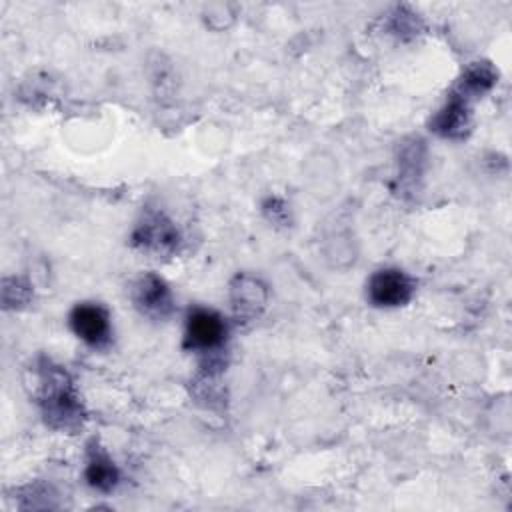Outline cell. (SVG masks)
I'll use <instances>...</instances> for the list:
<instances>
[{
	"instance_id": "obj_7",
	"label": "cell",
	"mask_w": 512,
	"mask_h": 512,
	"mask_svg": "<svg viewBox=\"0 0 512 512\" xmlns=\"http://www.w3.org/2000/svg\"><path fill=\"white\" fill-rule=\"evenodd\" d=\"M230 302L238 318H254L268 302V288L258 276L238 274L230 284Z\"/></svg>"
},
{
	"instance_id": "obj_8",
	"label": "cell",
	"mask_w": 512,
	"mask_h": 512,
	"mask_svg": "<svg viewBox=\"0 0 512 512\" xmlns=\"http://www.w3.org/2000/svg\"><path fill=\"white\" fill-rule=\"evenodd\" d=\"M430 126L442 138H464L470 128V102L450 94L448 102L434 114Z\"/></svg>"
},
{
	"instance_id": "obj_2",
	"label": "cell",
	"mask_w": 512,
	"mask_h": 512,
	"mask_svg": "<svg viewBox=\"0 0 512 512\" xmlns=\"http://www.w3.org/2000/svg\"><path fill=\"white\" fill-rule=\"evenodd\" d=\"M224 318L210 308H194L186 316L184 326V346L196 352L218 350L226 340Z\"/></svg>"
},
{
	"instance_id": "obj_10",
	"label": "cell",
	"mask_w": 512,
	"mask_h": 512,
	"mask_svg": "<svg viewBox=\"0 0 512 512\" xmlns=\"http://www.w3.org/2000/svg\"><path fill=\"white\" fill-rule=\"evenodd\" d=\"M86 480L92 488L102 490V492L112 490L118 482V468L114 466L112 458L100 446H90V450H88Z\"/></svg>"
},
{
	"instance_id": "obj_5",
	"label": "cell",
	"mask_w": 512,
	"mask_h": 512,
	"mask_svg": "<svg viewBox=\"0 0 512 512\" xmlns=\"http://www.w3.org/2000/svg\"><path fill=\"white\" fill-rule=\"evenodd\" d=\"M70 328L80 340H84L86 344H90L94 348L106 346L112 336L110 316H108L106 308H102L100 304H94V302H82L72 308Z\"/></svg>"
},
{
	"instance_id": "obj_9",
	"label": "cell",
	"mask_w": 512,
	"mask_h": 512,
	"mask_svg": "<svg viewBox=\"0 0 512 512\" xmlns=\"http://www.w3.org/2000/svg\"><path fill=\"white\" fill-rule=\"evenodd\" d=\"M496 80H498V72L488 62H472L464 70L452 94L470 102L472 98H480L484 92H488L496 84Z\"/></svg>"
},
{
	"instance_id": "obj_1",
	"label": "cell",
	"mask_w": 512,
	"mask_h": 512,
	"mask_svg": "<svg viewBox=\"0 0 512 512\" xmlns=\"http://www.w3.org/2000/svg\"><path fill=\"white\" fill-rule=\"evenodd\" d=\"M40 404L50 426L70 430L82 420V404L72 386L68 372L44 362L40 368Z\"/></svg>"
},
{
	"instance_id": "obj_3",
	"label": "cell",
	"mask_w": 512,
	"mask_h": 512,
	"mask_svg": "<svg viewBox=\"0 0 512 512\" xmlns=\"http://www.w3.org/2000/svg\"><path fill=\"white\" fill-rule=\"evenodd\" d=\"M366 288L374 306L396 308L410 302L416 284L414 278L400 268H382L370 276Z\"/></svg>"
},
{
	"instance_id": "obj_6",
	"label": "cell",
	"mask_w": 512,
	"mask_h": 512,
	"mask_svg": "<svg viewBox=\"0 0 512 512\" xmlns=\"http://www.w3.org/2000/svg\"><path fill=\"white\" fill-rule=\"evenodd\" d=\"M132 300L142 314L156 318V320L166 318L174 308L170 288L156 274H144L134 282Z\"/></svg>"
},
{
	"instance_id": "obj_4",
	"label": "cell",
	"mask_w": 512,
	"mask_h": 512,
	"mask_svg": "<svg viewBox=\"0 0 512 512\" xmlns=\"http://www.w3.org/2000/svg\"><path fill=\"white\" fill-rule=\"evenodd\" d=\"M132 240L144 252H150L154 256H166L176 250L178 230L164 214L148 212L136 224Z\"/></svg>"
}]
</instances>
